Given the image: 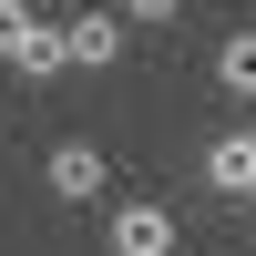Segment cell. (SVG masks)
Listing matches in <instances>:
<instances>
[{
  "mask_svg": "<svg viewBox=\"0 0 256 256\" xmlns=\"http://www.w3.org/2000/svg\"><path fill=\"white\" fill-rule=\"evenodd\" d=\"M174 246H184V226H174V205H154V195H134V205L102 216V256H174Z\"/></svg>",
  "mask_w": 256,
  "mask_h": 256,
  "instance_id": "6da1fadb",
  "label": "cell"
},
{
  "mask_svg": "<svg viewBox=\"0 0 256 256\" xmlns=\"http://www.w3.org/2000/svg\"><path fill=\"white\" fill-rule=\"evenodd\" d=\"M41 184H52L62 205H102V184H113V154H102V144H52V164H41Z\"/></svg>",
  "mask_w": 256,
  "mask_h": 256,
  "instance_id": "7a4b0ae2",
  "label": "cell"
},
{
  "mask_svg": "<svg viewBox=\"0 0 256 256\" xmlns=\"http://www.w3.org/2000/svg\"><path fill=\"white\" fill-rule=\"evenodd\" d=\"M205 195L256 205V123H236V134H216V144H205Z\"/></svg>",
  "mask_w": 256,
  "mask_h": 256,
  "instance_id": "3957f363",
  "label": "cell"
},
{
  "mask_svg": "<svg viewBox=\"0 0 256 256\" xmlns=\"http://www.w3.org/2000/svg\"><path fill=\"white\" fill-rule=\"evenodd\" d=\"M62 41H72V62H82V72H113V62H123V41H134V20H123V10H72V20H62Z\"/></svg>",
  "mask_w": 256,
  "mask_h": 256,
  "instance_id": "277c9868",
  "label": "cell"
},
{
  "mask_svg": "<svg viewBox=\"0 0 256 256\" xmlns=\"http://www.w3.org/2000/svg\"><path fill=\"white\" fill-rule=\"evenodd\" d=\"M62 62H72V41H62V20H31V31L10 41V72H20V82H52Z\"/></svg>",
  "mask_w": 256,
  "mask_h": 256,
  "instance_id": "5b68a950",
  "label": "cell"
},
{
  "mask_svg": "<svg viewBox=\"0 0 256 256\" xmlns=\"http://www.w3.org/2000/svg\"><path fill=\"white\" fill-rule=\"evenodd\" d=\"M216 92L256 102V31H226V41H216Z\"/></svg>",
  "mask_w": 256,
  "mask_h": 256,
  "instance_id": "8992f818",
  "label": "cell"
},
{
  "mask_svg": "<svg viewBox=\"0 0 256 256\" xmlns=\"http://www.w3.org/2000/svg\"><path fill=\"white\" fill-rule=\"evenodd\" d=\"M195 0H123V20H184Z\"/></svg>",
  "mask_w": 256,
  "mask_h": 256,
  "instance_id": "52a82bcc",
  "label": "cell"
},
{
  "mask_svg": "<svg viewBox=\"0 0 256 256\" xmlns=\"http://www.w3.org/2000/svg\"><path fill=\"white\" fill-rule=\"evenodd\" d=\"M31 31V10H20V0H0V62H10V41Z\"/></svg>",
  "mask_w": 256,
  "mask_h": 256,
  "instance_id": "ba28073f",
  "label": "cell"
}]
</instances>
